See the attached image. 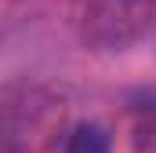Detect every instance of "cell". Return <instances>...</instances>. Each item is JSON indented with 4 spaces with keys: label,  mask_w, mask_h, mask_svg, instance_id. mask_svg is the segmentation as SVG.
Segmentation results:
<instances>
[{
    "label": "cell",
    "mask_w": 156,
    "mask_h": 153,
    "mask_svg": "<svg viewBox=\"0 0 156 153\" xmlns=\"http://www.w3.org/2000/svg\"><path fill=\"white\" fill-rule=\"evenodd\" d=\"M156 0H76L73 26L91 51H127L149 33Z\"/></svg>",
    "instance_id": "cell-1"
},
{
    "label": "cell",
    "mask_w": 156,
    "mask_h": 153,
    "mask_svg": "<svg viewBox=\"0 0 156 153\" xmlns=\"http://www.w3.org/2000/svg\"><path fill=\"white\" fill-rule=\"evenodd\" d=\"M47 102L37 91H7L0 95V153H26L40 128Z\"/></svg>",
    "instance_id": "cell-2"
},
{
    "label": "cell",
    "mask_w": 156,
    "mask_h": 153,
    "mask_svg": "<svg viewBox=\"0 0 156 153\" xmlns=\"http://www.w3.org/2000/svg\"><path fill=\"white\" fill-rule=\"evenodd\" d=\"M51 153H113L109 131L94 120H76L62 131H55Z\"/></svg>",
    "instance_id": "cell-3"
},
{
    "label": "cell",
    "mask_w": 156,
    "mask_h": 153,
    "mask_svg": "<svg viewBox=\"0 0 156 153\" xmlns=\"http://www.w3.org/2000/svg\"><path fill=\"white\" fill-rule=\"evenodd\" d=\"M138 142L145 146L149 153H156V102L153 106H142V113H138Z\"/></svg>",
    "instance_id": "cell-4"
}]
</instances>
